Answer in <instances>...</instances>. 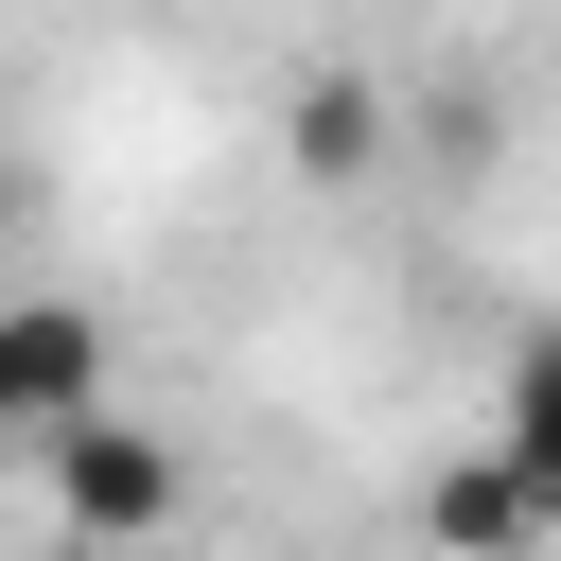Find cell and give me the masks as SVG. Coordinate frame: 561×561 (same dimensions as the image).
Here are the masks:
<instances>
[{
    "label": "cell",
    "instance_id": "5b68a950",
    "mask_svg": "<svg viewBox=\"0 0 561 561\" xmlns=\"http://www.w3.org/2000/svg\"><path fill=\"white\" fill-rule=\"evenodd\" d=\"M491 456L526 473V508L561 526V333H526L508 368H491Z\"/></svg>",
    "mask_w": 561,
    "mask_h": 561
},
{
    "label": "cell",
    "instance_id": "6da1fadb",
    "mask_svg": "<svg viewBox=\"0 0 561 561\" xmlns=\"http://www.w3.org/2000/svg\"><path fill=\"white\" fill-rule=\"evenodd\" d=\"M35 456H53V526H70V543H123V561H158V526H175V491H193V473H175V438H158L140 403H88V421H53Z\"/></svg>",
    "mask_w": 561,
    "mask_h": 561
},
{
    "label": "cell",
    "instance_id": "7a4b0ae2",
    "mask_svg": "<svg viewBox=\"0 0 561 561\" xmlns=\"http://www.w3.org/2000/svg\"><path fill=\"white\" fill-rule=\"evenodd\" d=\"M88 403H123V333L88 298H0V438H53Z\"/></svg>",
    "mask_w": 561,
    "mask_h": 561
},
{
    "label": "cell",
    "instance_id": "277c9868",
    "mask_svg": "<svg viewBox=\"0 0 561 561\" xmlns=\"http://www.w3.org/2000/svg\"><path fill=\"white\" fill-rule=\"evenodd\" d=\"M386 140H403V105H386L368 70H298V88H280V158H298L316 193H368Z\"/></svg>",
    "mask_w": 561,
    "mask_h": 561
},
{
    "label": "cell",
    "instance_id": "3957f363",
    "mask_svg": "<svg viewBox=\"0 0 561 561\" xmlns=\"http://www.w3.org/2000/svg\"><path fill=\"white\" fill-rule=\"evenodd\" d=\"M526 543H561V526L526 508V473H508L491 438H456V456L421 473V561H526Z\"/></svg>",
    "mask_w": 561,
    "mask_h": 561
}]
</instances>
